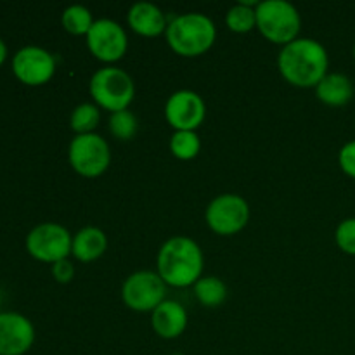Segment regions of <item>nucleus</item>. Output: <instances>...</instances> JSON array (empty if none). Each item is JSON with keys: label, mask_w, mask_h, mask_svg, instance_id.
<instances>
[{"label": "nucleus", "mask_w": 355, "mask_h": 355, "mask_svg": "<svg viewBox=\"0 0 355 355\" xmlns=\"http://www.w3.org/2000/svg\"><path fill=\"white\" fill-rule=\"evenodd\" d=\"M281 75L295 87H318V83L328 75V52L312 38H297L284 45L277 58Z\"/></svg>", "instance_id": "obj_1"}, {"label": "nucleus", "mask_w": 355, "mask_h": 355, "mask_svg": "<svg viewBox=\"0 0 355 355\" xmlns=\"http://www.w3.org/2000/svg\"><path fill=\"white\" fill-rule=\"evenodd\" d=\"M203 272V253L198 243L186 236L165 241L158 253V274L165 284L187 288L196 284Z\"/></svg>", "instance_id": "obj_2"}, {"label": "nucleus", "mask_w": 355, "mask_h": 355, "mask_svg": "<svg viewBox=\"0 0 355 355\" xmlns=\"http://www.w3.org/2000/svg\"><path fill=\"white\" fill-rule=\"evenodd\" d=\"M217 30L210 17L200 12L182 14L173 17L166 26V42L173 52L184 58L205 54L214 45Z\"/></svg>", "instance_id": "obj_3"}, {"label": "nucleus", "mask_w": 355, "mask_h": 355, "mask_svg": "<svg viewBox=\"0 0 355 355\" xmlns=\"http://www.w3.org/2000/svg\"><path fill=\"white\" fill-rule=\"evenodd\" d=\"M257 28L272 44L288 45L297 40L302 19L295 6L284 0H266L257 3Z\"/></svg>", "instance_id": "obj_4"}, {"label": "nucleus", "mask_w": 355, "mask_h": 355, "mask_svg": "<svg viewBox=\"0 0 355 355\" xmlns=\"http://www.w3.org/2000/svg\"><path fill=\"white\" fill-rule=\"evenodd\" d=\"M90 94L101 107L107 111H123L135 96V85L130 75L120 68H103L90 80Z\"/></svg>", "instance_id": "obj_5"}, {"label": "nucleus", "mask_w": 355, "mask_h": 355, "mask_svg": "<svg viewBox=\"0 0 355 355\" xmlns=\"http://www.w3.org/2000/svg\"><path fill=\"white\" fill-rule=\"evenodd\" d=\"M69 163L82 177H99L110 166V146L101 135H76L69 144Z\"/></svg>", "instance_id": "obj_6"}, {"label": "nucleus", "mask_w": 355, "mask_h": 355, "mask_svg": "<svg viewBox=\"0 0 355 355\" xmlns=\"http://www.w3.org/2000/svg\"><path fill=\"white\" fill-rule=\"evenodd\" d=\"M73 239L68 229L59 224H40L28 234L26 250L33 259L40 262L55 263L68 259L71 253Z\"/></svg>", "instance_id": "obj_7"}, {"label": "nucleus", "mask_w": 355, "mask_h": 355, "mask_svg": "<svg viewBox=\"0 0 355 355\" xmlns=\"http://www.w3.org/2000/svg\"><path fill=\"white\" fill-rule=\"evenodd\" d=\"M165 281L159 274L141 270L127 277L121 288V298L132 311L149 312L165 302Z\"/></svg>", "instance_id": "obj_8"}, {"label": "nucleus", "mask_w": 355, "mask_h": 355, "mask_svg": "<svg viewBox=\"0 0 355 355\" xmlns=\"http://www.w3.org/2000/svg\"><path fill=\"white\" fill-rule=\"evenodd\" d=\"M250 220V207L238 194H222L207 208V224L220 236L238 234Z\"/></svg>", "instance_id": "obj_9"}, {"label": "nucleus", "mask_w": 355, "mask_h": 355, "mask_svg": "<svg viewBox=\"0 0 355 355\" xmlns=\"http://www.w3.org/2000/svg\"><path fill=\"white\" fill-rule=\"evenodd\" d=\"M87 45L97 59L104 62H114L127 52V33L118 23L111 19L94 21L87 33Z\"/></svg>", "instance_id": "obj_10"}, {"label": "nucleus", "mask_w": 355, "mask_h": 355, "mask_svg": "<svg viewBox=\"0 0 355 355\" xmlns=\"http://www.w3.org/2000/svg\"><path fill=\"white\" fill-rule=\"evenodd\" d=\"M205 114H207V106H205L203 99L193 90H179L166 101V121L175 128V132H194L203 123Z\"/></svg>", "instance_id": "obj_11"}, {"label": "nucleus", "mask_w": 355, "mask_h": 355, "mask_svg": "<svg viewBox=\"0 0 355 355\" xmlns=\"http://www.w3.org/2000/svg\"><path fill=\"white\" fill-rule=\"evenodd\" d=\"M12 71L26 85H44L54 76L55 61L40 47H24L12 59Z\"/></svg>", "instance_id": "obj_12"}, {"label": "nucleus", "mask_w": 355, "mask_h": 355, "mask_svg": "<svg viewBox=\"0 0 355 355\" xmlns=\"http://www.w3.org/2000/svg\"><path fill=\"white\" fill-rule=\"evenodd\" d=\"M35 340L33 324L16 312L0 314V355H23Z\"/></svg>", "instance_id": "obj_13"}, {"label": "nucleus", "mask_w": 355, "mask_h": 355, "mask_svg": "<svg viewBox=\"0 0 355 355\" xmlns=\"http://www.w3.org/2000/svg\"><path fill=\"white\" fill-rule=\"evenodd\" d=\"M151 324L156 335L162 336V338H177V336L182 335L187 326L186 309L177 302L165 300L153 311Z\"/></svg>", "instance_id": "obj_14"}, {"label": "nucleus", "mask_w": 355, "mask_h": 355, "mask_svg": "<svg viewBox=\"0 0 355 355\" xmlns=\"http://www.w3.org/2000/svg\"><path fill=\"white\" fill-rule=\"evenodd\" d=\"M128 24L142 37H158L166 31L165 14L151 2H137L128 10Z\"/></svg>", "instance_id": "obj_15"}, {"label": "nucleus", "mask_w": 355, "mask_h": 355, "mask_svg": "<svg viewBox=\"0 0 355 355\" xmlns=\"http://www.w3.org/2000/svg\"><path fill=\"white\" fill-rule=\"evenodd\" d=\"M315 96L328 106H345L354 96V85L342 73H328L315 87Z\"/></svg>", "instance_id": "obj_16"}, {"label": "nucleus", "mask_w": 355, "mask_h": 355, "mask_svg": "<svg viewBox=\"0 0 355 355\" xmlns=\"http://www.w3.org/2000/svg\"><path fill=\"white\" fill-rule=\"evenodd\" d=\"M107 248V238L101 229L85 227L73 238L71 252L80 262L97 260Z\"/></svg>", "instance_id": "obj_17"}, {"label": "nucleus", "mask_w": 355, "mask_h": 355, "mask_svg": "<svg viewBox=\"0 0 355 355\" xmlns=\"http://www.w3.org/2000/svg\"><path fill=\"white\" fill-rule=\"evenodd\" d=\"M194 295H196L198 302L205 307H218L225 302L227 288L215 276L200 277L194 284Z\"/></svg>", "instance_id": "obj_18"}, {"label": "nucleus", "mask_w": 355, "mask_h": 355, "mask_svg": "<svg viewBox=\"0 0 355 355\" xmlns=\"http://www.w3.org/2000/svg\"><path fill=\"white\" fill-rule=\"evenodd\" d=\"M255 2H246L243 0L238 6L231 7L225 16V23H227L229 30L234 33H248L250 30L257 26V14L255 9H252Z\"/></svg>", "instance_id": "obj_19"}, {"label": "nucleus", "mask_w": 355, "mask_h": 355, "mask_svg": "<svg viewBox=\"0 0 355 355\" xmlns=\"http://www.w3.org/2000/svg\"><path fill=\"white\" fill-rule=\"evenodd\" d=\"M170 149H172L173 156L182 162H187V159L196 158L198 153L201 149L200 137H198L196 132L191 130H180L175 132L172 135V141H170Z\"/></svg>", "instance_id": "obj_20"}, {"label": "nucleus", "mask_w": 355, "mask_h": 355, "mask_svg": "<svg viewBox=\"0 0 355 355\" xmlns=\"http://www.w3.org/2000/svg\"><path fill=\"white\" fill-rule=\"evenodd\" d=\"M92 24V14L83 6H71L62 12V26L71 35H87Z\"/></svg>", "instance_id": "obj_21"}, {"label": "nucleus", "mask_w": 355, "mask_h": 355, "mask_svg": "<svg viewBox=\"0 0 355 355\" xmlns=\"http://www.w3.org/2000/svg\"><path fill=\"white\" fill-rule=\"evenodd\" d=\"M101 114L99 110H97L94 104H80V106L75 107V111L71 113V128L76 132L78 135H85V134H92L94 128L99 125Z\"/></svg>", "instance_id": "obj_22"}, {"label": "nucleus", "mask_w": 355, "mask_h": 355, "mask_svg": "<svg viewBox=\"0 0 355 355\" xmlns=\"http://www.w3.org/2000/svg\"><path fill=\"white\" fill-rule=\"evenodd\" d=\"M110 130L120 141H130L137 132V118L128 110L116 111L110 118Z\"/></svg>", "instance_id": "obj_23"}, {"label": "nucleus", "mask_w": 355, "mask_h": 355, "mask_svg": "<svg viewBox=\"0 0 355 355\" xmlns=\"http://www.w3.org/2000/svg\"><path fill=\"white\" fill-rule=\"evenodd\" d=\"M336 245L349 255H355V218H345L336 229Z\"/></svg>", "instance_id": "obj_24"}, {"label": "nucleus", "mask_w": 355, "mask_h": 355, "mask_svg": "<svg viewBox=\"0 0 355 355\" xmlns=\"http://www.w3.org/2000/svg\"><path fill=\"white\" fill-rule=\"evenodd\" d=\"M338 162L343 172L355 179V141L343 146L338 155Z\"/></svg>", "instance_id": "obj_25"}, {"label": "nucleus", "mask_w": 355, "mask_h": 355, "mask_svg": "<svg viewBox=\"0 0 355 355\" xmlns=\"http://www.w3.org/2000/svg\"><path fill=\"white\" fill-rule=\"evenodd\" d=\"M52 276H54V279L58 283L66 284L75 276V267H73V263L68 259L59 260V262L52 263Z\"/></svg>", "instance_id": "obj_26"}, {"label": "nucleus", "mask_w": 355, "mask_h": 355, "mask_svg": "<svg viewBox=\"0 0 355 355\" xmlns=\"http://www.w3.org/2000/svg\"><path fill=\"white\" fill-rule=\"evenodd\" d=\"M6 55H7V47H6V44L2 42V38H0V64L6 61Z\"/></svg>", "instance_id": "obj_27"}, {"label": "nucleus", "mask_w": 355, "mask_h": 355, "mask_svg": "<svg viewBox=\"0 0 355 355\" xmlns=\"http://www.w3.org/2000/svg\"><path fill=\"white\" fill-rule=\"evenodd\" d=\"M354 58H355V45H354Z\"/></svg>", "instance_id": "obj_28"}]
</instances>
